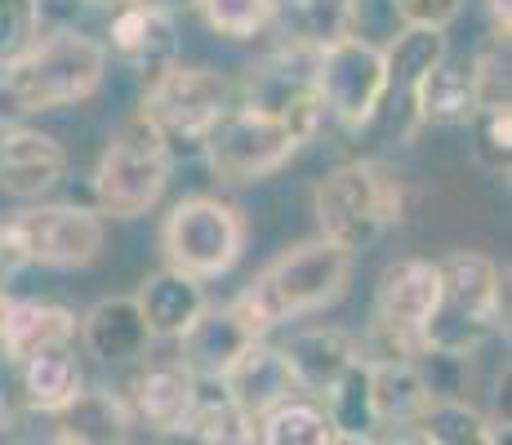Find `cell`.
Returning <instances> with one entry per match:
<instances>
[{"label":"cell","mask_w":512,"mask_h":445,"mask_svg":"<svg viewBox=\"0 0 512 445\" xmlns=\"http://www.w3.org/2000/svg\"><path fill=\"white\" fill-rule=\"evenodd\" d=\"M245 241H250L245 210L223 196H183L161 223L165 267H179L196 281L228 276L241 263Z\"/></svg>","instance_id":"obj_7"},{"label":"cell","mask_w":512,"mask_h":445,"mask_svg":"<svg viewBox=\"0 0 512 445\" xmlns=\"http://www.w3.org/2000/svg\"><path fill=\"white\" fill-rule=\"evenodd\" d=\"M441 303V272L432 259H397L379 272L374 285V321L370 339L361 343V356H410L419 348V334L428 316Z\"/></svg>","instance_id":"obj_10"},{"label":"cell","mask_w":512,"mask_h":445,"mask_svg":"<svg viewBox=\"0 0 512 445\" xmlns=\"http://www.w3.org/2000/svg\"><path fill=\"white\" fill-rule=\"evenodd\" d=\"M299 147L303 143L277 112H263L254 103L223 107V116L201 138L205 165L214 170V178H223L232 187L259 183V178L285 170Z\"/></svg>","instance_id":"obj_9"},{"label":"cell","mask_w":512,"mask_h":445,"mask_svg":"<svg viewBox=\"0 0 512 445\" xmlns=\"http://www.w3.org/2000/svg\"><path fill=\"white\" fill-rule=\"evenodd\" d=\"M223 107H232L228 76H223L219 67L179 63V58H174L170 67H161L156 76H147L143 98H139V112L165 134L170 152H179V147H201L205 130L223 116Z\"/></svg>","instance_id":"obj_8"},{"label":"cell","mask_w":512,"mask_h":445,"mask_svg":"<svg viewBox=\"0 0 512 445\" xmlns=\"http://www.w3.org/2000/svg\"><path fill=\"white\" fill-rule=\"evenodd\" d=\"M179 437L205 441V445H250L254 441V419L241 410L219 379H201Z\"/></svg>","instance_id":"obj_27"},{"label":"cell","mask_w":512,"mask_h":445,"mask_svg":"<svg viewBox=\"0 0 512 445\" xmlns=\"http://www.w3.org/2000/svg\"><path fill=\"white\" fill-rule=\"evenodd\" d=\"M486 14H490V36L508 41L512 36V0H486Z\"/></svg>","instance_id":"obj_36"},{"label":"cell","mask_w":512,"mask_h":445,"mask_svg":"<svg viewBox=\"0 0 512 445\" xmlns=\"http://www.w3.org/2000/svg\"><path fill=\"white\" fill-rule=\"evenodd\" d=\"M134 299H139V308L147 316L152 339H179L187 325L205 312L210 294H205V281H196V276L179 272V267H161V272H152L139 285Z\"/></svg>","instance_id":"obj_21"},{"label":"cell","mask_w":512,"mask_h":445,"mask_svg":"<svg viewBox=\"0 0 512 445\" xmlns=\"http://www.w3.org/2000/svg\"><path fill=\"white\" fill-rule=\"evenodd\" d=\"M317 94L326 103V116L343 125L348 134H361L388 103V63H383V45L370 36L348 32L339 41L317 49Z\"/></svg>","instance_id":"obj_11"},{"label":"cell","mask_w":512,"mask_h":445,"mask_svg":"<svg viewBox=\"0 0 512 445\" xmlns=\"http://www.w3.org/2000/svg\"><path fill=\"white\" fill-rule=\"evenodd\" d=\"M254 441L263 445H339L330 410L321 397H285L254 419Z\"/></svg>","instance_id":"obj_25"},{"label":"cell","mask_w":512,"mask_h":445,"mask_svg":"<svg viewBox=\"0 0 512 445\" xmlns=\"http://www.w3.org/2000/svg\"><path fill=\"white\" fill-rule=\"evenodd\" d=\"M41 5L45 0H0V63L41 36Z\"/></svg>","instance_id":"obj_34"},{"label":"cell","mask_w":512,"mask_h":445,"mask_svg":"<svg viewBox=\"0 0 512 445\" xmlns=\"http://www.w3.org/2000/svg\"><path fill=\"white\" fill-rule=\"evenodd\" d=\"M196 9L223 41H254L277 18V0H196Z\"/></svg>","instance_id":"obj_32"},{"label":"cell","mask_w":512,"mask_h":445,"mask_svg":"<svg viewBox=\"0 0 512 445\" xmlns=\"http://www.w3.org/2000/svg\"><path fill=\"white\" fill-rule=\"evenodd\" d=\"M272 27L285 41L321 49L352 32V0H277Z\"/></svg>","instance_id":"obj_29"},{"label":"cell","mask_w":512,"mask_h":445,"mask_svg":"<svg viewBox=\"0 0 512 445\" xmlns=\"http://www.w3.org/2000/svg\"><path fill=\"white\" fill-rule=\"evenodd\" d=\"M477 103H481V89H477V67H472V58L446 54L410 89L415 125H464Z\"/></svg>","instance_id":"obj_19"},{"label":"cell","mask_w":512,"mask_h":445,"mask_svg":"<svg viewBox=\"0 0 512 445\" xmlns=\"http://www.w3.org/2000/svg\"><path fill=\"white\" fill-rule=\"evenodd\" d=\"M116 5H170V0H116Z\"/></svg>","instance_id":"obj_38"},{"label":"cell","mask_w":512,"mask_h":445,"mask_svg":"<svg viewBox=\"0 0 512 445\" xmlns=\"http://www.w3.org/2000/svg\"><path fill=\"white\" fill-rule=\"evenodd\" d=\"M9 428H14V405H9V397L0 392V437H5Z\"/></svg>","instance_id":"obj_37"},{"label":"cell","mask_w":512,"mask_h":445,"mask_svg":"<svg viewBox=\"0 0 512 445\" xmlns=\"http://www.w3.org/2000/svg\"><path fill=\"white\" fill-rule=\"evenodd\" d=\"M419 370V383L428 392V401H446V397H468L472 388V356L468 352H450V348H415L410 352Z\"/></svg>","instance_id":"obj_33"},{"label":"cell","mask_w":512,"mask_h":445,"mask_svg":"<svg viewBox=\"0 0 512 445\" xmlns=\"http://www.w3.org/2000/svg\"><path fill=\"white\" fill-rule=\"evenodd\" d=\"M174 343H179V361L196 379H223L236 356L254 343V334H250V325L236 316L232 303H219V308L205 303V312L196 316Z\"/></svg>","instance_id":"obj_16"},{"label":"cell","mask_w":512,"mask_h":445,"mask_svg":"<svg viewBox=\"0 0 512 445\" xmlns=\"http://www.w3.org/2000/svg\"><path fill=\"white\" fill-rule=\"evenodd\" d=\"M468 0H388L392 18L410 27H450L464 14Z\"/></svg>","instance_id":"obj_35"},{"label":"cell","mask_w":512,"mask_h":445,"mask_svg":"<svg viewBox=\"0 0 512 445\" xmlns=\"http://www.w3.org/2000/svg\"><path fill=\"white\" fill-rule=\"evenodd\" d=\"M107 49L143 81L179 58V23L170 5H121L107 23Z\"/></svg>","instance_id":"obj_13"},{"label":"cell","mask_w":512,"mask_h":445,"mask_svg":"<svg viewBox=\"0 0 512 445\" xmlns=\"http://www.w3.org/2000/svg\"><path fill=\"white\" fill-rule=\"evenodd\" d=\"M170 174H174V152L165 143V134L143 112L125 116L94 165V210L103 219H121V223L143 219L147 210L161 205Z\"/></svg>","instance_id":"obj_4"},{"label":"cell","mask_w":512,"mask_h":445,"mask_svg":"<svg viewBox=\"0 0 512 445\" xmlns=\"http://www.w3.org/2000/svg\"><path fill=\"white\" fill-rule=\"evenodd\" d=\"M281 356H285V365H290L299 392L326 397L330 383L361 356V343H357V334L343 330V325H308V330L290 334V339L281 343Z\"/></svg>","instance_id":"obj_17"},{"label":"cell","mask_w":512,"mask_h":445,"mask_svg":"<svg viewBox=\"0 0 512 445\" xmlns=\"http://www.w3.org/2000/svg\"><path fill=\"white\" fill-rule=\"evenodd\" d=\"M219 383L228 388V397L241 405L250 419H259L263 410H272L277 401L299 392V383H294V374H290V365H285L281 348H272L268 339H254L250 348L232 361V370L223 374Z\"/></svg>","instance_id":"obj_20"},{"label":"cell","mask_w":512,"mask_h":445,"mask_svg":"<svg viewBox=\"0 0 512 445\" xmlns=\"http://www.w3.org/2000/svg\"><path fill=\"white\" fill-rule=\"evenodd\" d=\"M401 210V178L383 161H343L312 187L317 232L348 254L370 250L388 227L401 223Z\"/></svg>","instance_id":"obj_3"},{"label":"cell","mask_w":512,"mask_h":445,"mask_svg":"<svg viewBox=\"0 0 512 445\" xmlns=\"http://www.w3.org/2000/svg\"><path fill=\"white\" fill-rule=\"evenodd\" d=\"M441 272V303L419 334V348H450L477 352L504 316V272L481 250H450L437 259Z\"/></svg>","instance_id":"obj_5"},{"label":"cell","mask_w":512,"mask_h":445,"mask_svg":"<svg viewBox=\"0 0 512 445\" xmlns=\"http://www.w3.org/2000/svg\"><path fill=\"white\" fill-rule=\"evenodd\" d=\"M352 259H357V254L339 250L326 236L299 241L263 267L232 299V308L250 325L254 339H268L285 321H299V316L334 308L352 285Z\"/></svg>","instance_id":"obj_2"},{"label":"cell","mask_w":512,"mask_h":445,"mask_svg":"<svg viewBox=\"0 0 512 445\" xmlns=\"http://www.w3.org/2000/svg\"><path fill=\"white\" fill-rule=\"evenodd\" d=\"M321 405L330 410V423L339 432V441L366 445L379 441V419H374V401H370V361L357 356L339 379L330 383V392L321 397Z\"/></svg>","instance_id":"obj_26"},{"label":"cell","mask_w":512,"mask_h":445,"mask_svg":"<svg viewBox=\"0 0 512 445\" xmlns=\"http://www.w3.org/2000/svg\"><path fill=\"white\" fill-rule=\"evenodd\" d=\"M67 174V152L54 134L32 125H0V192L14 201H41Z\"/></svg>","instance_id":"obj_12"},{"label":"cell","mask_w":512,"mask_h":445,"mask_svg":"<svg viewBox=\"0 0 512 445\" xmlns=\"http://www.w3.org/2000/svg\"><path fill=\"white\" fill-rule=\"evenodd\" d=\"M18 374H23V405L32 414L63 410L85 383L72 343H49V348L32 352L27 361H18Z\"/></svg>","instance_id":"obj_23"},{"label":"cell","mask_w":512,"mask_h":445,"mask_svg":"<svg viewBox=\"0 0 512 445\" xmlns=\"http://www.w3.org/2000/svg\"><path fill=\"white\" fill-rule=\"evenodd\" d=\"M415 437L428 445H490L499 441L490 414H481L477 405H468V397H446V401H423V410L415 414Z\"/></svg>","instance_id":"obj_28"},{"label":"cell","mask_w":512,"mask_h":445,"mask_svg":"<svg viewBox=\"0 0 512 445\" xmlns=\"http://www.w3.org/2000/svg\"><path fill=\"white\" fill-rule=\"evenodd\" d=\"M196 388H201V379L183 361H156L147 370H139V379H134L125 401L134 410V423L161 432V437H179L187 414H192Z\"/></svg>","instance_id":"obj_15"},{"label":"cell","mask_w":512,"mask_h":445,"mask_svg":"<svg viewBox=\"0 0 512 445\" xmlns=\"http://www.w3.org/2000/svg\"><path fill=\"white\" fill-rule=\"evenodd\" d=\"M370 401H374L379 428H410L415 414L423 410V401H428L415 361H410V356H374L370 361Z\"/></svg>","instance_id":"obj_24"},{"label":"cell","mask_w":512,"mask_h":445,"mask_svg":"<svg viewBox=\"0 0 512 445\" xmlns=\"http://www.w3.org/2000/svg\"><path fill=\"white\" fill-rule=\"evenodd\" d=\"M107 76V45L76 27L36 36L0 63V125L85 103Z\"/></svg>","instance_id":"obj_1"},{"label":"cell","mask_w":512,"mask_h":445,"mask_svg":"<svg viewBox=\"0 0 512 445\" xmlns=\"http://www.w3.org/2000/svg\"><path fill=\"white\" fill-rule=\"evenodd\" d=\"M72 339H76V312L63 308V303L9 299L5 316H0V356L9 365L27 361L49 343H72Z\"/></svg>","instance_id":"obj_22"},{"label":"cell","mask_w":512,"mask_h":445,"mask_svg":"<svg viewBox=\"0 0 512 445\" xmlns=\"http://www.w3.org/2000/svg\"><path fill=\"white\" fill-rule=\"evenodd\" d=\"M54 419V441L63 445H121L134 437V410L121 392L112 388H85L76 392L63 410L49 414Z\"/></svg>","instance_id":"obj_18"},{"label":"cell","mask_w":512,"mask_h":445,"mask_svg":"<svg viewBox=\"0 0 512 445\" xmlns=\"http://www.w3.org/2000/svg\"><path fill=\"white\" fill-rule=\"evenodd\" d=\"M464 125L472 130V161L486 174L508 178L512 174V103H477Z\"/></svg>","instance_id":"obj_31"},{"label":"cell","mask_w":512,"mask_h":445,"mask_svg":"<svg viewBox=\"0 0 512 445\" xmlns=\"http://www.w3.org/2000/svg\"><path fill=\"white\" fill-rule=\"evenodd\" d=\"M5 308H9V294H5V290H0V316H5Z\"/></svg>","instance_id":"obj_39"},{"label":"cell","mask_w":512,"mask_h":445,"mask_svg":"<svg viewBox=\"0 0 512 445\" xmlns=\"http://www.w3.org/2000/svg\"><path fill=\"white\" fill-rule=\"evenodd\" d=\"M446 49V27H410L401 23V32L392 36V45L383 49V63H388V94H406L415 89V81L428 72L432 63H441Z\"/></svg>","instance_id":"obj_30"},{"label":"cell","mask_w":512,"mask_h":445,"mask_svg":"<svg viewBox=\"0 0 512 445\" xmlns=\"http://www.w3.org/2000/svg\"><path fill=\"white\" fill-rule=\"evenodd\" d=\"M76 334H81L85 352L103 365H130V361H139V356H147V348L156 343L134 294L98 299L85 316H76Z\"/></svg>","instance_id":"obj_14"},{"label":"cell","mask_w":512,"mask_h":445,"mask_svg":"<svg viewBox=\"0 0 512 445\" xmlns=\"http://www.w3.org/2000/svg\"><path fill=\"white\" fill-rule=\"evenodd\" d=\"M107 219L90 205H27L0 219V267H90L103 254Z\"/></svg>","instance_id":"obj_6"}]
</instances>
